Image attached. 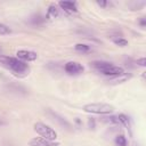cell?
<instances>
[{
    "mask_svg": "<svg viewBox=\"0 0 146 146\" xmlns=\"http://www.w3.org/2000/svg\"><path fill=\"white\" fill-rule=\"evenodd\" d=\"M88 123H89V127H90V128H95V121H94V120L90 119Z\"/></svg>",
    "mask_w": 146,
    "mask_h": 146,
    "instance_id": "cell-18",
    "label": "cell"
},
{
    "mask_svg": "<svg viewBox=\"0 0 146 146\" xmlns=\"http://www.w3.org/2000/svg\"><path fill=\"white\" fill-rule=\"evenodd\" d=\"M82 110L87 113L91 114H99V115H107L114 112V106L107 103H91L87 104L82 107Z\"/></svg>",
    "mask_w": 146,
    "mask_h": 146,
    "instance_id": "cell-3",
    "label": "cell"
},
{
    "mask_svg": "<svg viewBox=\"0 0 146 146\" xmlns=\"http://www.w3.org/2000/svg\"><path fill=\"white\" fill-rule=\"evenodd\" d=\"M0 124H2V122H1V121H0Z\"/></svg>",
    "mask_w": 146,
    "mask_h": 146,
    "instance_id": "cell-20",
    "label": "cell"
},
{
    "mask_svg": "<svg viewBox=\"0 0 146 146\" xmlns=\"http://www.w3.org/2000/svg\"><path fill=\"white\" fill-rule=\"evenodd\" d=\"M136 63H137L138 65H140V66H146V59H145V57L138 58V59L136 60Z\"/></svg>",
    "mask_w": 146,
    "mask_h": 146,
    "instance_id": "cell-16",
    "label": "cell"
},
{
    "mask_svg": "<svg viewBox=\"0 0 146 146\" xmlns=\"http://www.w3.org/2000/svg\"><path fill=\"white\" fill-rule=\"evenodd\" d=\"M145 24H146V23H145V17H143L141 21H140V25H141V26H145Z\"/></svg>",
    "mask_w": 146,
    "mask_h": 146,
    "instance_id": "cell-19",
    "label": "cell"
},
{
    "mask_svg": "<svg viewBox=\"0 0 146 146\" xmlns=\"http://www.w3.org/2000/svg\"><path fill=\"white\" fill-rule=\"evenodd\" d=\"M10 32H11V30L6 24L0 23V35H6V34H9Z\"/></svg>",
    "mask_w": 146,
    "mask_h": 146,
    "instance_id": "cell-15",
    "label": "cell"
},
{
    "mask_svg": "<svg viewBox=\"0 0 146 146\" xmlns=\"http://www.w3.org/2000/svg\"><path fill=\"white\" fill-rule=\"evenodd\" d=\"M64 70L66 73H68L70 75H76L83 72V66L78 63V62H67L64 66Z\"/></svg>",
    "mask_w": 146,
    "mask_h": 146,
    "instance_id": "cell-6",
    "label": "cell"
},
{
    "mask_svg": "<svg viewBox=\"0 0 146 146\" xmlns=\"http://www.w3.org/2000/svg\"><path fill=\"white\" fill-rule=\"evenodd\" d=\"M117 120L119 122H121L129 131H130V122H129V117L125 115V114H119L117 115Z\"/></svg>",
    "mask_w": 146,
    "mask_h": 146,
    "instance_id": "cell-11",
    "label": "cell"
},
{
    "mask_svg": "<svg viewBox=\"0 0 146 146\" xmlns=\"http://www.w3.org/2000/svg\"><path fill=\"white\" fill-rule=\"evenodd\" d=\"M131 78V74H128V73H123V74H120V75H116V76H112L108 79V82L111 84H117V83H122V82H125L127 80H129Z\"/></svg>",
    "mask_w": 146,
    "mask_h": 146,
    "instance_id": "cell-9",
    "label": "cell"
},
{
    "mask_svg": "<svg viewBox=\"0 0 146 146\" xmlns=\"http://www.w3.org/2000/svg\"><path fill=\"white\" fill-rule=\"evenodd\" d=\"M75 50L78 51H82V52H86V51H89L90 50V47L88 44H84V43H76L74 46Z\"/></svg>",
    "mask_w": 146,
    "mask_h": 146,
    "instance_id": "cell-13",
    "label": "cell"
},
{
    "mask_svg": "<svg viewBox=\"0 0 146 146\" xmlns=\"http://www.w3.org/2000/svg\"><path fill=\"white\" fill-rule=\"evenodd\" d=\"M97 3H98L99 6H102V7H105V6L107 5V2H106V1H99V0L97 1Z\"/></svg>",
    "mask_w": 146,
    "mask_h": 146,
    "instance_id": "cell-17",
    "label": "cell"
},
{
    "mask_svg": "<svg viewBox=\"0 0 146 146\" xmlns=\"http://www.w3.org/2000/svg\"><path fill=\"white\" fill-rule=\"evenodd\" d=\"M115 145L116 146H127V139L123 135H119L115 137Z\"/></svg>",
    "mask_w": 146,
    "mask_h": 146,
    "instance_id": "cell-12",
    "label": "cell"
},
{
    "mask_svg": "<svg viewBox=\"0 0 146 146\" xmlns=\"http://www.w3.org/2000/svg\"><path fill=\"white\" fill-rule=\"evenodd\" d=\"M30 146H60L58 143H55V141H51V140H47L44 138H41V137H35V138H32L29 143Z\"/></svg>",
    "mask_w": 146,
    "mask_h": 146,
    "instance_id": "cell-7",
    "label": "cell"
},
{
    "mask_svg": "<svg viewBox=\"0 0 146 146\" xmlns=\"http://www.w3.org/2000/svg\"><path fill=\"white\" fill-rule=\"evenodd\" d=\"M0 66L11 71L17 76H25L30 72V67L26 63L19 60L18 58L5 56V55H0Z\"/></svg>",
    "mask_w": 146,
    "mask_h": 146,
    "instance_id": "cell-1",
    "label": "cell"
},
{
    "mask_svg": "<svg viewBox=\"0 0 146 146\" xmlns=\"http://www.w3.org/2000/svg\"><path fill=\"white\" fill-rule=\"evenodd\" d=\"M91 65L96 70H98L100 73H103L104 75H107V76H111V78L124 73L123 67L113 65V64H111L108 62H104V60H95V62L91 63Z\"/></svg>",
    "mask_w": 146,
    "mask_h": 146,
    "instance_id": "cell-2",
    "label": "cell"
},
{
    "mask_svg": "<svg viewBox=\"0 0 146 146\" xmlns=\"http://www.w3.org/2000/svg\"><path fill=\"white\" fill-rule=\"evenodd\" d=\"M58 5L62 9H64L67 13H76L78 11V6H76L75 1H59Z\"/></svg>",
    "mask_w": 146,
    "mask_h": 146,
    "instance_id": "cell-8",
    "label": "cell"
},
{
    "mask_svg": "<svg viewBox=\"0 0 146 146\" xmlns=\"http://www.w3.org/2000/svg\"><path fill=\"white\" fill-rule=\"evenodd\" d=\"M33 127H34V131L41 138H44V139L51 140V141H55L57 139V132L50 125H48L43 122H35Z\"/></svg>",
    "mask_w": 146,
    "mask_h": 146,
    "instance_id": "cell-4",
    "label": "cell"
},
{
    "mask_svg": "<svg viewBox=\"0 0 146 146\" xmlns=\"http://www.w3.org/2000/svg\"><path fill=\"white\" fill-rule=\"evenodd\" d=\"M57 16H58V9H57V7L55 5L49 6L48 13H47V17L50 18V19H52V18H56Z\"/></svg>",
    "mask_w": 146,
    "mask_h": 146,
    "instance_id": "cell-10",
    "label": "cell"
},
{
    "mask_svg": "<svg viewBox=\"0 0 146 146\" xmlns=\"http://www.w3.org/2000/svg\"><path fill=\"white\" fill-rule=\"evenodd\" d=\"M16 56L19 60L22 62H33L38 58V55L36 52L32 51V50H26V49H21L16 52Z\"/></svg>",
    "mask_w": 146,
    "mask_h": 146,
    "instance_id": "cell-5",
    "label": "cell"
},
{
    "mask_svg": "<svg viewBox=\"0 0 146 146\" xmlns=\"http://www.w3.org/2000/svg\"><path fill=\"white\" fill-rule=\"evenodd\" d=\"M113 42L116 46H119V47H125V46H128V41L125 39H123V38H115V39H113Z\"/></svg>",
    "mask_w": 146,
    "mask_h": 146,
    "instance_id": "cell-14",
    "label": "cell"
}]
</instances>
